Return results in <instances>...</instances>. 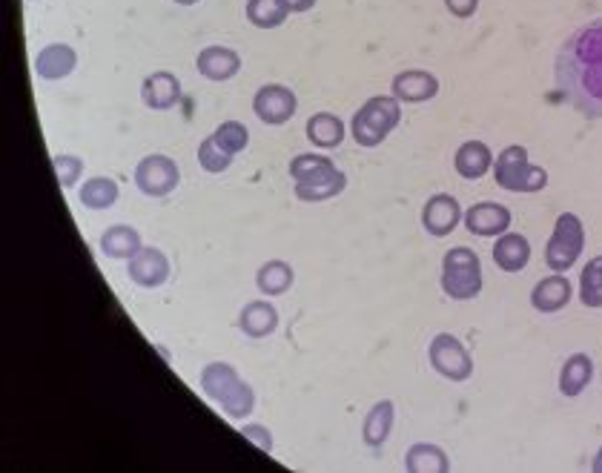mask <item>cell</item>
<instances>
[{
  "instance_id": "1",
  "label": "cell",
  "mask_w": 602,
  "mask_h": 473,
  "mask_svg": "<svg viewBox=\"0 0 602 473\" xmlns=\"http://www.w3.org/2000/svg\"><path fill=\"white\" fill-rule=\"evenodd\" d=\"M554 81L571 107L602 118V18L582 23L562 41Z\"/></svg>"
},
{
  "instance_id": "2",
  "label": "cell",
  "mask_w": 602,
  "mask_h": 473,
  "mask_svg": "<svg viewBox=\"0 0 602 473\" xmlns=\"http://www.w3.org/2000/svg\"><path fill=\"white\" fill-rule=\"evenodd\" d=\"M201 390L204 396L224 410L227 419H247L256 410V390L236 373L227 362H210L201 370Z\"/></svg>"
},
{
  "instance_id": "3",
  "label": "cell",
  "mask_w": 602,
  "mask_h": 473,
  "mask_svg": "<svg viewBox=\"0 0 602 473\" xmlns=\"http://www.w3.org/2000/svg\"><path fill=\"white\" fill-rule=\"evenodd\" d=\"M402 121V107L393 95H376L365 101L350 121V135L359 147L373 150L385 141Z\"/></svg>"
},
{
  "instance_id": "4",
  "label": "cell",
  "mask_w": 602,
  "mask_h": 473,
  "mask_svg": "<svg viewBox=\"0 0 602 473\" xmlns=\"http://www.w3.org/2000/svg\"><path fill=\"white\" fill-rule=\"evenodd\" d=\"M494 181L508 193H539L548 187V172L539 164H531L525 147L511 144L496 155Z\"/></svg>"
},
{
  "instance_id": "5",
  "label": "cell",
  "mask_w": 602,
  "mask_h": 473,
  "mask_svg": "<svg viewBox=\"0 0 602 473\" xmlns=\"http://www.w3.org/2000/svg\"><path fill=\"white\" fill-rule=\"evenodd\" d=\"M442 290L453 301H471L482 293V261L471 247H453L442 258Z\"/></svg>"
},
{
  "instance_id": "6",
  "label": "cell",
  "mask_w": 602,
  "mask_h": 473,
  "mask_svg": "<svg viewBox=\"0 0 602 473\" xmlns=\"http://www.w3.org/2000/svg\"><path fill=\"white\" fill-rule=\"evenodd\" d=\"M582 247H585V227L580 215L562 213L554 224V233L545 244V264L551 273H565L577 264Z\"/></svg>"
},
{
  "instance_id": "7",
  "label": "cell",
  "mask_w": 602,
  "mask_h": 473,
  "mask_svg": "<svg viewBox=\"0 0 602 473\" xmlns=\"http://www.w3.org/2000/svg\"><path fill=\"white\" fill-rule=\"evenodd\" d=\"M430 365L448 382H468L473 376V359L468 347L459 342L453 333H436L430 342Z\"/></svg>"
},
{
  "instance_id": "8",
  "label": "cell",
  "mask_w": 602,
  "mask_h": 473,
  "mask_svg": "<svg viewBox=\"0 0 602 473\" xmlns=\"http://www.w3.org/2000/svg\"><path fill=\"white\" fill-rule=\"evenodd\" d=\"M178 181H181L178 164L170 155H161V152L144 155L135 167V187L150 198H164V195L175 193Z\"/></svg>"
},
{
  "instance_id": "9",
  "label": "cell",
  "mask_w": 602,
  "mask_h": 473,
  "mask_svg": "<svg viewBox=\"0 0 602 473\" xmlns=\"http://www.w3.org/2000/svg\"><path fill=\"white\" fill-rule=\"evenodd\" d=\"M296 109H299L296 92L284 84H264L256 92V98H253V112L258 115V121L267 124V127L287 124L296 115Z\"/></svg>"
},
{
  "instance_id": "10",
  "label": "cell",
  "mask_w": 602,
  "mask_h": 473,
  "mask_svg": "<svg viewBox=\"0 0 602 473\" xmlns=\"http://www.w3.org/2000/svg\"><path fill=\"white\" fill-rule=\"evenodd\" d=\"M462 218H465V213H462L459 201L451 193L430 195L428 201H425V207H422V227L433 238L451 236Z\"/></svg>"
},
{
  "instance_id": "11",
  "label": "cell",
  "mask_w": 602,
  "mask_h": 473,
  "mask_svg": "<svg viewBox=\"0 0 602 473\" xmlns=\"http://www.w3.org/2000/svg\"><path fill=\"white\" fill-rule=\"evenodd\" d=\"M511 221H514L511 210L496 201H479L465 210V227L471 236L479 238H499L511 230Z\"/></svg>"
},
{
  "instance_id": "12",
  "label": "cell",
  "mask_w": 602,
  "mask_h": 473,
  "mask_svg": "<svg viewBox=\"0 0 602 473\" xmlns=\"http://www.w3.org/2000/svg\"><path fill=\"white\" fill-rule=\"evenodd\" d=\"M127 276L135 287L155 290L170 281V258L158 247H141V253L127 261Z\"/></svg>"
},
{
  "instance_id": "13",
  "label": "cell",
  "mask_w": 602,
  "mask_h": 473,
  "mask_svg": "<svg viewBox=\"0 0 602 473\" xmlns=\"http://www.w3.org/2000/svg\"><path fill=\"white\" fill-rule=\"evenodd\" d=\"M390 95L399 104H425L439 95V78L425 69H405L393 78L390 84Z\"/></svg>"
},
{
  "instance_id": "14",
  "label": "cell",
  "mask_w": 602,
  "mask_h": 473,
  "mask_svg": "<svg viewBox=\"0 0 602 473\" xmlns=\"http://www.w3.org/2000/svg\"><path fill=\"white\" fill-rule=\"evenodd\" d=\"M195 69L213 81V84H221V81H230L241 72V55L230 46H204L195 58Z\"/></svg>"
},
{
  "instance_id": "15",
  "label": "cell",
  "mask_w": 602,
  "mask_h": 473,
  "mask_svg": "<svg viewBox=\"0 0 602 473\" xmlns=\"http://www.w3.org/2000/svg\"><path fill=\"white\" fill-rule=\"evenodd\" d=\"M141 101L144 107L155 109V112H164V109H172L181 104V84L178 78L167 72V69H158V72H150L141 84Z\"/></svg>"
},
{
  "instance_id": "16",
  "label": "cell",
  "mask_w": 602,
  "mask_h": 473,
  "mask_svg": "<svg viewBox=\"0 0 602 473\" xmlns=\"http://www.w3.org/2000/svg\"><path fill=\"white\" fill-rule=\"evenodd\" d=\"M574 299V284L565 279L562 273H554V276H545L542 281H537V287L531 290V304L537 313H559L565 310Z\"/></svg>"
},
{
  "instance_id": "17",
  "label": "cell",
  "mask_w": 602,
  "mask_h": 473,
  "mask_svg": "<svg viewBox=\"0 0 602 473\" xmlns=\"http://www.w3.org/2000/svg\"><path fill=\"white\" fill-rule=\"evenodd\" d=\"M276 327H279V310L273 307V301H250L238 313V330L250 339H267L276 333Z\"/></svg>"
},
{
  "instance_id": "18",
  "label": "cell",
  "mask_w": 602,
  "mask_h": 473,
  "mask_svg": "<svg viewBox=\"0 0 602 473\" xmlns=\"http://www.w3.org/2000/svg\"><path fill=\"white\" fill-rule=\"evenodd\" d=\"M78 66V55L69 43H49L35 55V72L43 81H64Z\"/></svg>"
},
{
  "instance_id": "19",
  "label": "cell",
  "mask_w": 602,
  "mask_h": 473,
  "mask_svg": "<svg viewBox=\"0 0 602 473\" xmlns=\"http://www.w3.org/2000/svg\"><path fill=\"white\" fill-rule=\"evenodd\" d=\"M494 152L485 141H465L459 150H456V158H453V167H456V175L465 178V181H479L482 175H488V170H494Z\"/></svg>"
},
{
  "instance_id": "20",
  "label": "cell",
  "mask_w": 602,
  "mask_h": 473,
  "mask_svg": "<svg viewBox=\"0 0 602 473\" xmlns=\"http://www.w3.org/2000/svg\"><path fill=\"white\" fill-rule=\"evenodd\" d=\"M141 247H144V241L138 236V230L129 224H112L98 238V250L112 261H129L141 253Z\"/></svg>"
},
{
  "instance_id": "21",
  "label": "cell",
  "mask_w": 602,
  "mask_h": 473,
  "mask_svg": "<svg viewBox=\"0 0 602 473\" xmlns=\"http://www.w3.org/2000/svg\"><path fill=\"white\" fill-rule=\"evenodd\" d=\"M531 261V244L519 233H502L494 244V264L502 273H519Z\"/></svg>"
},
{
  "instance_id": "22",
  "label": "cell",
  "mask_w": 602,
  "mask_h": 473,
  "mask_svg": "<svg viewBox=\"0 0 602 473\" xmlns=\"http://www.w3.org/2000/svg\"><path fill=\"white\" fill-rule=\"evenodd\" d=\"M393 425H396V405H393L390 399H382V402H376L373 408L367 410L365 425H362V436H365L367 448L379 451V448L385 445L387 439H390V433H393Z\"/></svg>"
},
{
  "instance_id": "23",
  "label": "cell",
  "mask_w": 602,
  "mask_h": 473,
  "mask_svg": "<svg viewBox=\"0 0 602 473\" xmlns=\"http://www.w3.org/2000/svg\"><path fill=\"white\" fill-rule=\"evenodd\" d=\"M344 135H347V127H344L342 118L333 115V112H316V115L307 118V138H310V144L319 147V150H336V147H342Z\"/></svg>"
},
{
  "instance_id": "24",
  "label": "cell",
  "mask_w": 602,
  "mask_h": 473,
  "mask_svg": "<svg viewBox=\"0 0 602 473\" xmlns=\"http://www.w3.org/2000/svg\"><path fill=\"white\" fill-rule=\"evenodd\" d=\"M591 379H594L591 356L588 353H574V356L565 359V365L559 370V393L568 396V399H574V396H580L582 390L591 385Z\"/></svg>"
},
{
  "instance_id": "25",
  "label": "cell",
  "mask_w": 602,
  "mask_h": 473,
  "mask_svg": "<svg viewBox=\"0 0 602 473\" xmlns=\"http://www.w3.org/2000/svg\"><path fill=\"white\" fill-rule=\"evenodd\" d=\"M405 471L408 473H448L451 471V459L433 442H419L410 445L405 453Z\"/></svg>"
},
{
  "instance_id": "26",
  "label": "cell",
  "mask_w": 602,
  "mask_h": 473,
  "mask_svg": "<svg viewBox=\"0 0 602 473\" xmlns=\"http://www.w3.org/2000/svg\"><path fill=\"white\" fill-rule=\"evenodd\" d=\"M344 187H347V175L336 167L333 172L319 175V178H313V181L296 184V198H299V201H307V204H319V201H330V198L342 195Z\"/></svg>"
},
{
  "instance_id": "27",
  "label": "cell",
  "mask_w": 602,
  "mask_h": 473,
  "mask_svg": "<svg viewBox=\"0 0 602 473\" xmlns=\"http://www.w3.org/2000/svg\"><path fill=\"white\" fill-rule=\"evenodd\" d=\"M293 279H296L293 267H290L287 261L273 258V261H264V264L258 267L256 287L258 293H264V296L273 299V296H284V293L293 287Z\"/></svg>"
},
{
  "instance_id": "28",
  "label": "cell",
  "mask_w": 602,
  "mask_h": 473,
  "mask_svg": "<svg viewBox=\"0 0 602 473\" xmlns=\"http://www.w3.org/2000/svg\"><path fill=\"white\" fill-rule=\"evenodd\" d=\"M81 204H84L86 210H109V207H115L118 204V198H121V190H118V184L107 178V175H95V178H89L86 184H81Z\"/></svg>"
},
{
  "instance_id": "29",
  "label": "cell",
  "mask_w": 602,
  "mask_h": 473,
  "mask_svg": "<svg viewBox=\"0 0 602 473\" xmlns=\"http://www.w3.org/2000/svg\"><path fill=\"white\" fill-rule=\"evenodd\" d=\"M287 0H247V21L256 29H276L287 21Z\"/></svg>"
},
{
  "instance_id": "30",
  "label": "cell",
  "mask_w": 602,
  "mask_h": 473,
  "mask_svg": "<svg viewBox=\"0 0 602 473\" xmlns=\"http://www.w3.org/2000/svg\"><path fill=\"white\" fill-rule=\"evenodd\" d=\"M336 170V164L327 158V155H316V152H304V155H296L290 161V175L296 184H304V181H313L319 175H327V172Z\"/></svg>"
},
{
  "instance_id": "31",
  "label": "cell",
  "mask_w": 602,
  "mask_h": 473,
  "mask_svg": "<svg viewBox=\"0 0 602 473\" xmlns=\"http://www.w3.org/2000/svg\"><path fill=\"white\" fill-rule=\"evenodd\" d=\"M580 301L585 307H602V256H594L582 267Z\"/></svg>"
},
{
  "instance_id": "32",
  "label": "cell",
  "mask_w": 602,
  "mask_h": 473,
  "mask_svg": "<svg viewBox=\"0 0 602 473\" xmlns=\"http://www.w3.org/2000/svg\"><path fill=\"white\" fill-rule=\"evenodd\" d=\"M233 158H236V155H230V152L224 150V147L215 141L213 135L204 138V141L198 144V164H201V170L210 172V175H218V172L230 170Z\"/></svg>"
},
{
  "instance_id": "33",
  "label": "cell",
  "mask_w": 602,
  "mask_h": 473,
  "mask_svg": "<svg viewBox=\"0 0 602 473\" xmlns=\"http://www.w3.org/2000/svg\"><path fill=\"white\" fill-rule=\"evenodd\" d=\"M213 138L230 155H238V152L247 150V144H250V129L244 127L241 121H224V124L215 127Z\"/></svg>"
},
{
  "instance_id": "34",
  "label": "cell",
  "mask_w": 602,
  "mask_h": 473,
  "mask_svg": "<svg viewBox=\"0 0 602 473\" xmlns=\"http://www.w3.org/2000/svg\"><path fill=\"white\" fill-rule=\"evenodd\" d=\"M52 170H55V178L64 190H72L81 175H84V161L78 155H55L52 158Z\"/></svg>"
},
{
  "instance_id": "35",
  "label": "cell",
  "mask_w": 602,
  "mask_h": 473,
  "mask_svg": "<svg viewBox=\"0 0 602 473\" xmlns=\"http://www.w3.org/2000/svg\"><path fill=\"white\" fill-rule=\"evenodd\" d=\"M241 436H247L253 445H258L264 453H273V436H270V430L261 428V425H244L241 428Z\"/></svg>"
},
{
  "instance_id": "36",
  "label": "cell",
  "mask_w": 602,
  "mask_h": 473,
  "mask_svg": "<svg viewBox=\"0 0 602 473\" xmlns=\"http://www.w3.org/2000/svg\"><path fill=\"white\" fill-rule=\"evenodd\" d=\"M445 6H448V12H451L453 18H473L476 15V9H479V0H445Z\"/></svg>"
},
{
  "instance_id": "37",
  "label": "cell",
  "mask_w": 602,
  "mask_h": 473,
  "mask_svg": "<svg viewBox=\"0 0 602 473\" xmlns=\"http://www.w3.org/2000/svg\"><path fill=\"white\" fill-rule=\"evenodd\" d=\"M287 6H290V12L304 15V12H310V9L316 6V0H287Z\"/></svg>"
},
{
  "instance_id": "38",
  "label": "cell",
  "mask_w": 602,
  "mask_h": 473,
  "mask_svg": "<svg viewBox=\"0 0 602 473\" xmlns=\"http://www.w3.org/2000/svg\"><path fill=\"white\" fill-rule=\"evenodd\" d=\"M594 471L602 473V448H600V451H597V459H594Z\"/></svg>"
},
{
  "instance_id": "39",
  "label": "cell",
  "mask_w": 602,
  "mask_h": 473,
  "mask_svg": "<svg viewBox=\"0 0 602 473\" xmlns=\"http://www.w3.org/2000/svg\"><path fill=\"white\" fill-rule=\"evenodd\" d=\"M175 3H178V6H195L198 0H175Z\"/></svg>"
}]
</instances>
